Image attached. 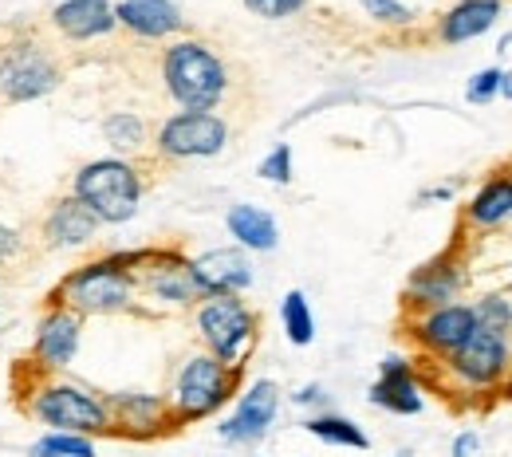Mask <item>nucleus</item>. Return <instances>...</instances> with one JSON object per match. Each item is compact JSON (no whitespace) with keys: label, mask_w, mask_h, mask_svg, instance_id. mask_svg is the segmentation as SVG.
I'll use <instances>...</instances> for the list:
<instances>
[{"label":"nucleus","mask_w":512,"mask_h":457,"mask_svg":"<svg viewBox=\"0 0 512 457\" xmlns=\"http://www.w3.org/2000/svg\"><path fill=\"white\" fill-rule=\"evenodd\" d=\"M162 87L182 111H217L229 99L233 75L213 44L186 36L162 52Z\"/></svg>","instance_id":"obj_1"},{"label":"nucleus","mask_w":512,"mask_h":457,"mask_svg":"<svg viewBox=\"0 0 512 457\" xmlns=\"http://www.w3.org/2000/svg\"><path fill=\"white\" fill-rule=\"evenodd\" d=\"M138 280L111 253L99 261H87L71 268L64 280L52 288V304L71 308L75 316H123L134 308Z\"/></svg>","instance_id":"obj_2"},{"label":"nucleus","mask_w":512,"mask_h":457,"mask_svg":"<svg viewBox=\"0 0 512 457\" xmlns=\"http://www.w3.org/2000/svg\"><path fill=\"white\" fill-rule=\"evenodd\" d=\"M71 197H79L103 225H127L142 205V174L130 158H95L75 170Z\"/></svg>","instance_id":"obj_3"},{"label":"nucleus","mask_w":512,"mask_h":457,"mask_svg":"<svg viewBox=\"0 0 512 457\" xmlns=\"http://www.w3.org/2000/svg\"><path fill=\"white\" fill-rule=\"evenodd\" d=\"M28 414L40 426L64 430V434H83V438H99V434H115L111 422V406L103 394L79 383H40L32 391Z\"/></svg>","instance_id":"obj_4"},{"label":"nucleus","mask_w":512,"mask_h":457,"mask_svg":"<svg viewBox=\"0 0 512 457\" xmlns=\"http://www.w3.org/2000/svg\"><path fill=\"white\" fill-rule=\"evenodd\" d=\"M237 379H241V367H229V363H221L209 351L190 355L178 367L174 391H170V414H174V422H197V418L217 414L233 398Z\"/></svg>","instance_id":"obj_5"},{"label":"nucleus","mask_w":512,"mask_h":457,"mask_svg":"<svg viewBox=\"0 0 512 457\" xmlns=\"http://www.w3.org/2000/svg\"><path fill=\"white\" fill-rule=\"evenodd\" d=\"M64 83V67L56 52L36 36H16L0 48V99L4 103H36L48 99Z\"/></svg>","instance_id":"obj_6"},{"label":"nucleus","mask_w":512,"mask_h":457,"mask_svg":"<svg viewBox=\"0 0 512 457\" xmlns=\"http://www.w3.org/2000/svg\"><path fill=\"white\" fill-rule=\"evenodd\" d=\"M197 335L209 355L241 367L256 343V312L241 296H209L197 304Z\"/></svg>","instance_id":"obj_7"},{"label":"nucleus","mask_w":512,"mask_h":457,"mask_svg":"<svg viewBox=\"0 0 512 457\" xmlns=\"http://www.w3.org/2000/svg\"><path fill=\"white\" fill-rule=\"evenodd\" d=\"M225 142H229V123L217 111H178L154 134V150L170 162L213 158L225 150Z\"/></svg>","instance_id":"obj_8"},{"label":"nucleus","mask_w":512,"mask_h":457,"mask_svg":"<svg viewBox=\"0 0 512 457\" xmlns=\"http://www.w3.org/2000/svg\"><path fill=\"white\" fill-rule=\"evenodd\" d=\"M446 367L449 375L465 387H497L512 367V347H509V335L501 331H489V327H477L465 335V343L457 351L446 355Z\"/></svg>","instance_id":"obj_9"},{"label":"nucleus","mask_w":512,"mask_h":457,"mask_svg":"<svg viewBox=\"0 0 512 457\" xmlns=\"http://www.w3.org/2000/svg\"><path fill=\"white\" fill-rule=\"evenodd\" d=\"M138 292H146L150 300H162L170 308H193L205 300L190 261L174 249H146V261L134 272Z\"/></svg>","instance_id":"obj_10"},{"label":"nucleus","mask_w":512,"mask_h":457,"mask_svg":"<svg viewBox=\"0 0 512 457\" xmlns=\"http://www.w3.org/2000/svg\"><path fill=\"white\" fill-rule=\"evenodd\" d=\"M276 410H280V391H276V383L256 379L253 387L241 394L237 410L221 422V438H225L229 446H256V442L272 430Z\"/></svg>","instance_id":"obj_11"},{"label":"nucleus","mask_w":512,"mask_h":457,"mask_svg":"<svg viewBox=\"0 0 512 457\" xmlns=\"http://www.w3.org/2000/svg\"><path fill=\"white\" fill-rule=\"evenodd\" d=\"M79 339H83V316H75L71 308H60V304H48V312L36 324V343H32V355H36L40 371L71 367V359L79 351Z\"/></svg>","instance_id":"obj_12"},{"label":"nucleus","mask_w":512,"mask_h":457,"mask_svg":"<svg viewBox=\"0 0 512 457\" xmlns=\"http://www.w3.org/2000/svg\"><path fill=\"white\" fill-rule=\"evenodd\" d=\"M193 276L209 296H241L253 284V261L245 249H209L197 261H190Z\"/></svg>","instance_id":"obj_13"},{"label":"nucleus","mask_w":512,"mask_h":457,"mask_svg":"<svg viewBox=\"0 0 512 457\" xmlns=\"http://www.w3.org/2000/svg\"><path fill=\"white\" fill-rule=\"evenodd\" d=\"M48 20L71 44H91V40H103L119 28L111 0H60Z\"/></svg>","instance_id":"obj_14"},{"label":"nucleus","mask_w":512,"mask_h":457,"mask_svg":"<svg viewBox=\"0 0 512 457\" xmlns=\"http://www.w3.org/2000/svg\"><path fill=\"white\" fill-rule=\"evenodd\" d=\"M103 221L79 201V197H56L48 217H44V245L48 249H79V245H91L99 237Z\"/></svg>","instance_id":"obj_15"},{"label":"nucleus","mask_w":512,"mask_h":457,"mask_svg":"<svg viewBox=\"0 0 512 457\" xmlns=\"http://www.w3.org/2000/svg\"><path fill=\"white\" fill-rule=\"evenodd\" d=\"M115 20L138 40H170L186 32V16L174 0H119Z\"/></svg>","instance_id":"obj_16"},{"label":"nucleus","mask_w":512,"mask_h":457,"mask_svg":"<svg viewBox=\"0 0 512 457\" xmlns=\"http://www.w3.org/2000/svg\"><path fill=\"white\" fill-rule=\"evenodd\" d=\"M457 292H461V268L453 261V253H442L422 268H414V276L406 284V304L418 312H430V308L453 304Z\"/></svg>","instance_id":"obj_17"},{"label":"nucleus","mask_w":512,"mask_h":457,"mask_svg":"<svg viewBox=\"0 0 512 457\" xmlns=\"http://www.w3.org/2000/svg\"><path fill=\"white\" fill-rule=\"evenodd\" d=\"M473 331V308L469 304H442L430 308L414 320V339L430 351V355H449L465 343V335Z\"/></svg>","instance_id":"obj_18"},{"label":"nucleus","mask_w":512,"mask_h":457,"mask_svg":"<svg viewBox=\"0 0 512 457\" xmlns=\"http://www.w3.org/2000/svg\"><path fill=\"white\" fill-rule=\"evenodd\" d=\"M107 406H111L115 430H127L134 438H146V434L162 430L166 422H174L170 402H166V398H154V394H138V391L111 394Z\"/></svg>","instance_id":"obj_19"},{"label":"nucleus","mask_w":512,"mask_h":457,"mask_svg":"<svg viewBox=\"0 0 512 457\" xmlns=\"http://www.w3.org/2000/svg\"><path fill=\"white\" fill-rule=\"evenodd\" d=\"M371 402L379 410H390V414H418L422 410V387H418V379H414L406 359L386 355L383 371H379V379L371 387Z\"/></svg>","instance_id":"obj_20"},{"label":"nucleus","mask_w":512,"mask_h":457,"mask_svg":"<svg viewBox=\"0 0 512 457\" xmlns=\"http://www.w3.org/2000/svg\"><path fill=\"white\" fill-rule=\"evenodd\" d=\"M501 16H505V0H457L438 20V40L442 44H469V40L485 36Z\"/></svg>","instance_id":"obj_21"},{"label":"nucleus","mask_w":512,"mask_h":457,"mask_svg":"<svg viewBox=\"0 0 512 457\" xmlns=\"http://www.w3.org/2000/svg\"><path fill=\"white\" fill-rule=\"evenodd\" d=\"M225 225H229V233L237 237V245L249 249V253H272V249L280 245L276 217H272L268 209H260V205H249V201L233 205V209L225 213Z\"/></svg>","instance_id":"obj_22"},{"label":"nucleus","mask_w":512,"mask_h":457,"mask_svg":"<svg viewBox=\"0 0 512 457\" xmlns=\"http://www.w3.org/2000/svg\"><path fill=\"white\" fill-rule=\"evenodd\" d=\"M465 217L477 229H497L512 221V174H493L465 205Z\"/></svg>","instance_id":"obj_23"},{"label":"nucleus","mask_w":512,"mask_h":457,"mask_svg":"<svg viewBox=\"0 0 512 457\" xmlns=\"http://www.w3.org/2000/svg\"><path fill=\"white\" fill-rule=\"evenodd\" d=\"M103 138L127 158V154H138V150L150 146V127H146V119L134 115V111H115V115L103 119Z\"/></svg>","instance_id":"obj_24"},{"label":"nucleus","mask_w":512,"mask_h":457,"mask_svg":"<svg viewBox=\"0 0 512 457\" xmlns=\"http://www.w3.org/2000/svg\"><path fill=\"white\" fill-rule=\"evenodd\" d=\"M304 430H308L312 438L327 442V446H347V450H367V446H371V438L363 434V426H355V422L343 418V414H316V418L304 422Z\"/></svg>","instance_id":"obj_25"},{"label":"nucleus","mask_w":512,"mask_h":457,"mask_svg":"<svg viewBox=\"0 0 512 457\" xmlns=\"http://www.w3.org/2000/svg\"><path fill=\"white\" fill-rule=\"evenodd\" d=\"M280 320H284V331H288V339H292L296 347H308V343L316 339V316H312V304H308V296H304L300 288H292V292L284 296Z\"/></svg>","instance_id":"obj_26"},{"label":"nucleus","mask_w":512,"mask_h":457,"mask_svg":"<svg viewBox=\"0 0 512 457\" xmlns=\"http://www.w3.org/2000/svg\"><path fill=\"white\" fill-rule=\"evenodd\" d=\"M28 457H95V442L83 438V434L52 430V434H44V438L32 442Z\"/></svg>","instance_id":"obj_27"},{"label":"nucleus","mask_w":512,"mask_h":457,"mask_svg":"<svg viewBox=\"0 0 512 457\" xmlns=\"http://www.w3.org/2000/svg\"><path fill=\"white\" fill-rule=\"evenodd\" d=\"M473 308V324L477 327H489V331H501V335H512V304L505 296H485Z\"/></svg>","instance_id":"obj_28"},{"label":"nucleus","mask_w":512,"mask_h":457,"mask_svg":"<svg viewBox=\"0 0 512 457\" xmlns=\"http://www.w3.org/2000/svg\"><path fill=\"white\" fill-rule=\"evenodd\" d=\"M256 174H260L264 182H272V186H288V182H292V146H288V142L272 146V150L260 158Z\"/></svg>","instance_id":"obj_29"},{"label":"nucleus","mask_w":512,"mask_h":457,"mask_svg":"<svg viewBox=\"0 0 512 457\" xmlns=\"http://www.w3.org/2000/svg\"><path fill=\"white\" fill-rule=\"evenodd\" d=\"M363 12L375 24H390V28H406L414 20V8H406L402 0H363Z\"/></svg>","instance_id":"obj_30"},{"label":"nucleus","mask_w":512,"mask_h":457,"mask_svg":"<svg viewBox=\"0 0 512 457\" xmlns=\"http://www.w3.org/2000/svg\"><path fill=\"white\" fill-rule=\"evenodd\" d=\"M497 95H501V67H485V71H477V75L465 83V99L477 103V107L493 103Z\"/></svg>","instance_id":"obj_31"},{"label":"nucleus","mask_w":512,"mask_h":457,"mask_svg":"<svg viewBox=\"0 0 512 457\" xmlns=\"http://www.w3.org/2000/svg\"><path fill=\"white\" fill-rule=\"evenodd\" d=\"M253 16L260 20H288V16H296V12H304L308 8V0H241Z\"/></svg>","instance_id":"obj_32"},{"label":"nucleus","mask_w":512,"mask_h":457,"mask_svg":"<svg viewBox=\"0 0 512 457\" xmlns=\"http://www.w3.org/2000/svg\"><path fill=\"white\" fill-rule=\"evenodd\" d=\"M20 229H12V225H0V264L16 261V253H20Z\"/></svg>","instance_id":"obj_33"},{"label":"nucleus","mask_w":512,"mask_h":457,"mask_svg":"<svg viewBox=\"0 0 512 457\" xmlns=\"http://www.w3.org/2000/svg\"><path fill=\"white\" fill-rule=\"evenodd\" d=\"M296 398V406H320L323 402V387L320 383H312V387H300V391L292 394Z\"/></svg>","instance_id":"obj_34"},{"label":"nucleus","mask_w":512,"mask_h":457,"mask_svg":"<svg viewBox=\"0 0 512 457\" xmlns=\"http://www.w3.org/2000/svg\"><path fill=\"white\" fill-rule=\"evenodd\" d=\"M477 454V434H457L453 438V457H473Z\"/></svg>","instance_id":"obj_35"},{"label":"nucleus","mask_w":512,"mask_h":457,"mask_svg":"<svg viewBox=\"0 0 512 457\" xmlns=\"http://www.w3.org/2000/svg\"><path fill=\"white\" fill-rule=\"evenodd\" d=\"M449 197H453V190H449V186H442V190H426V194H422V201H449Z\"/></svg>","instance_id":"obj_36"},{"label":"nucleus","mask_w":512,"mask_h":457,"mask_svg":"<svg viewBox=\"0 0 512 457\" xmlns=\"http://www.w3.org/2000/svg\"><path fill=\"white\" fill-rule=\"evenodd\" d=\"M501 99L512 103V71H501Z\"/></svg>","instance_id":"obj_37"},{"label":"nucleus","mask_w":512,"mask_h":457,"mask_svg":"<svg viewBox=\"0 0 512 457\" xmlns=\"http://www.w3.org/2000/svg\"><path fill=\"white\" fill-rule=\"evenodd\" d=\"M394 457H410V454H394Z\"/></svg>","instance_id":"obj_38"}]
</instances>
